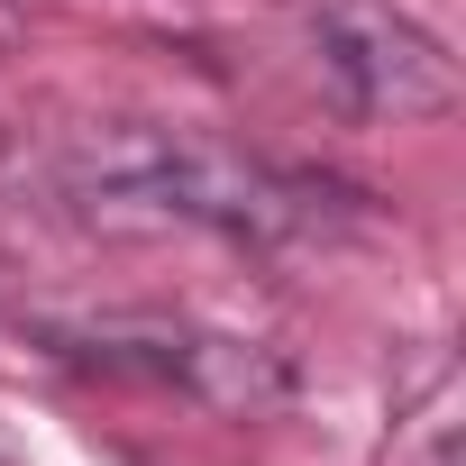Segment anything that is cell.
<instances>
[{
    "mask_svg": "<svg viewBox=\"0 0 466 466\" xmlns=\"http://www.w3.org/2000/svg\"><path fill=\"white\" fill-rule=\"evenodd\" d=\"M65 183L83 210L147 219V228H219V238H293L311 228V183L219 147L201 128H156V119H110L83 128L65 156Z\"/></svg>",
    "mask_w": 466,
    "mask_h": 466,
    "instance_id": "6da1fadb",
    "label": "cell"
},
{
    "mask_svg": "<svg viewBox=\"0 0 466 466\" xmlns=\"http://www.w3.org/2000/svg\"><path fill=\"white\" fill-rule=\"evenodd\" d=\"M19 46V10H10V0H0V56H10Z\"/></svg>",
    "mask_w": 466,
    "mask_h": 466,
    "instance_id": "3957f363",
    "label": "cell"
},
{
    "mask_svg": "<svg viewBox=\"0 0 466 466\" xmlns=\"http://www.w3.org/2000/svg\"><path fill=\"white\" fill-rule=\"evenodd\" d=\"M320 65L366 119H439L457 101V74L439 37H420L393 10H329L320 19Z\"/></svg>",
    "mask_w": 466,
    "mask_h": 466,
    "instance_id": "7a4b0ae2",
    "label": "cell"
}]
</instances>
